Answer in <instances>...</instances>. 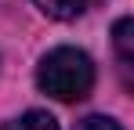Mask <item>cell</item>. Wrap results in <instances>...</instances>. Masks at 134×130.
<instances>
[{
	"label": "cell",
	"mask_w": 134,
	"mask_h": 130,
	"mask_svg": "<svg viewBox=\"0 0 134 130\" xmlns=\"http://www.w3.org/2000/svg\"><path fill=\"white\" fill-rule=\"evenodd\" d=\"M33 4L44 11L47 18H54V22H72V18H80V15L87 11L91 0H33Z\"/></svg>",
	"instance_id": "2"
},
{
	"label": "cell",
	"mask_w": 134,
	"mask_h": 130,
	"mask_svg": "<svg viewBox=\"0 0 134 130\" xmlns=\"http://www.w3.org/2000/svg\"><path fill=\"white\" fill-rule=\"evenodd\" d=\"M0 130H58V123H54V116H47V112H40V108H33V112H25V116H18V119L4 123Z\"/></svg>",
	"instance_id": "4"
},
{
	"label": "cell",
	"mask_w": 134,
	"mask_h": 130,
	"mask_svg": "<svg viewBox=\"0 0 134 130\" xmlns=\"http://www.w3.org/2000/svg\"><path fill=\"white\" fill-rule=\"evenodd\" d=\"M36 87L54 101H80L94 87V62L76 47H54L40 58Z\"/></svg>",
	"instance_id": "1"
},
{
	"label": "cell",
	"mask_w": 134,
	"mask_h": 130,
	"mask_svg": "<svg viewBox=\"0 0 134 130\" xmlns=\"http://www.w3.org/2000/svg\"><path fill=\"white\" fill-rule=\"evenodd\" d=\"M112 43H116V54H120L123 69H131L134 65V22L131 18H120L112 25Z\"/></svg>",
	"instance_id": "3"
},
{
	"label": "cell",
	"mask_w": 134,
	"mask_h": 130,
	"mask_svg": "<svg viewBox=\"0 0 134 130\" xmlns=\"http://www.w3.org/2000/svg\"><path fill=\"white\" fill-rule=\"evenodd\" d=\"M72 130H123V127H120L112 116H83Z\"/></svg>",
	"instance_id": "5"
}]
</instances>
